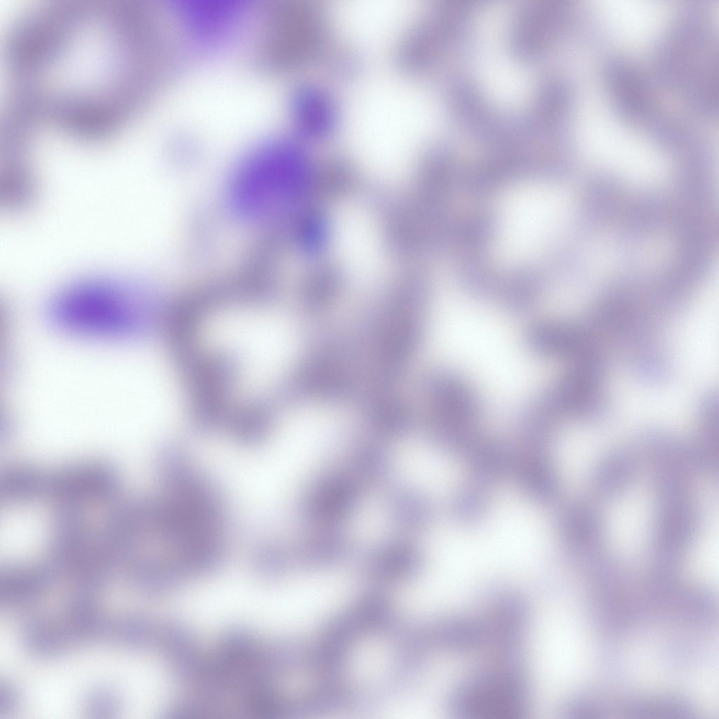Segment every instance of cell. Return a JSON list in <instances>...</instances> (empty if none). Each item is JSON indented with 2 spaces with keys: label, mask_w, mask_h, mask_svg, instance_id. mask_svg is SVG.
Returning <instances> with one entry per match:
<instances>
[{
  "label": "cell",
  "mask_w": 719,
  "mask_h": 719,
  "mask_svg": "<svg viewBox=\"0 0 719 719\" xmlns=\"http://www.w3.org/2000/svg\"><path fill=\"white\" fill-rule=\"evenodd\" d=\"M256 54L263 67L289 73L320 62L334 45L321 0H267Z\"/></svg>",
  "instance_id": "obj_1"
},
{
  "label": "cell",
  "mask_w": 719,
  "mask_h": 719,
  "mask_svg": "<svg viewBox=\"0 0 719 719\" xmlns=\"http://www.w3.org/2000/svg\"><path fill=\"white\" fill-rule=\"evenodd\" d=\"M132 291L107 283L74 287L53 303L51 316L60 325L77 332L107 336L131 335L140 325L138 303Z\"/></svg>",
  "instance_id": "obj_2"
},
{
  "label": "cell",
  "mask_w": 719,
  "mask_h": 719,
  "mask_svg": "<svg viewBox=\"0 0 719 719\" xmlns=\"http://www.w3.org/2000/svg\"><path fill=\"white\" fill-rule=\"evenodd\" d=\"M366 492L343 465L326 467L304 487L298 513L307 527H344L358 513Z\"/></svg>",
  "instance_id": "obj_3"
},
{
  "label": "cell",
  "mask_w": 719,
  "mask_h": 719,
  "mask_svg": "<svg viewBox=\"0 0 719 719\" xmlns=\"http://www.w3.org/2000/svg\"><path fill=\"white\" fill-rule=\"evenodd\" d=\"M220 317L215 334L223 349L232 350L245 364H279L291 347V333L279 319L256 312L230 314ZM214 331V330H213ZM254 366V365H253Z\"/></svg>",
  "instance_id": "obj_4"
},
{
  "label": "cell",
  "mask_w": 719,
  "mask_h": 719,
  "mask_svg": "<svg viewBox=\"0 0 719 719\" xmlns=\"http://www.w3.org/2000/svg\"><path fill=\"white\" fill-rule=\"evenodd\" d=\"M290 112L296 136L301 140H319L335 133L341 114L338 102L325 85L304 81L293 91Z\"/></svg>",
  "instance_id": "obj_5"
},
{
  "label": "cell",
  "mask_w": 719,
  "mask_h": 719,
  "mask_svg": "<svg viewBox=\"0 0 719 719\" xmlns=\"http://www.w3.org/2000/svg\"><path fill=\"white\" fill-rule=\"evenodd\" d=\"M117 485V477L112 468L93 461L67 466L45 476L44 492L60 503L72 505L108 497Z\"/></svg>",
  "instance_id": "obj_6"
},
{
  "label": "cell",
  "mask_w": 719,
  "mask_h": 719,
  "mask_svg": "<svg viewBox=\"0 0 719 719\" xmlns=\"http://www.w3.org/2000/svg\"><path fill=\"white\" fill-rule=\"evenodd\" d=\"M342 465L367 491L386 488L393 482L395 460L387 442L378 438L351 442Z\"/></svg>",
  "instance_id": "obj_7"
},
{
  "label": "cell",
  "mask_w": 719,
  "mask_h": 719,
  "mask_svg": "<svg viewBox=\"0 0 719 719\" xmlns=\"http://www.w3.org/2000/svg\"><path fill=\"white\" fill-rule=\"evenodd\" d=\"M388 519L402 535L412 536L429 529L434 507L429 497L415 486L394 481L385 488Z\"/></svg>",
  "instance_id": "obj_8"
},
{
  "label": "cell",
  "mask_w": 719,
  "mask_h": 719,
  "mask_svg": "<svg viewBox=\"0 0 719 719\" xmlns=\"http://www.w3.org/2000/svg\"><path fill=\"white\" fill-rule=\"evenodd\" d=\"M513 474L521 490L537 503L553 500L558 492V481L547 450L514 449Z\"/></svg>",
  "instance_id": "obj_9"
},
{
  "label": "cell",
  "mask_w": 719,
  "mask_h": 719,
  "mask_svg": "<svg viewBox=\"0 0 719 719\" xmlns=\"http://www.w3.org/2000/svg\"><path fill=\"white\" fill-rule=\"evenodd\" d=\"M427 388L435 403L434 410L477 421L481 410L480 400L456 374L447 370L437 371L428 380Z\"/></svg>",
  "instance_id": "obj_10"
},
{
  "label": "cell",
  "mask_w": 719,
  "mask_h": 719,
  "mask_svg": "<svg viewBox=\"0 0 719 719\" xmlns=\"http://www.w3.org/2000/svg\"><path fill=\"white\" fill-rule=\"evenodd\" d=\"M296 553L312 568L327 567L350 553L354 542L344 527H307Z\"/></svg>",
  "instance_id": "obj_11"
},
{
  "label": "cell",
  "mask_w": 719,
  "mask_h": 719,
  "mask_svg": "<svg viewBox=\"0 0 719 719\" xmlns=\"http://www.w3.org/2000/svg\"><path fill=\"white\" fill-rule=\"evenodd\" d=\"M466 456L473 480L489 487L513 472L514 449L499 440L480 437Z\"/></svg>",
  "instance_id": "obj_12"
},
{
  "label": "cell",
  "mask_w": 719,
  "mask_h": 719,
  "mask_svg": "<svg viewBox=\"0 0 719 719\" xmlns=\"http://www.w3.org/2000/svg\"><path fill=\"white\" fill-rule=\"evenodd\" d=\"M44 474L27 466L7 470L1 477V497L6 502L20 503L33 499L44 492Z\"/></svg>",
  "instance_id": "obj_13"
},
{
  "label": "cell",
  "mask_w": 719,
  "mask_h": 719,
  "mask_svg": "<svg viewBox=\"0 0 719 719\" xmlns=\"http://www.w3.org/2000/svg\"><path fill=\"white\" fill-rule=\"evenodd\" d=\"M489 487L473 480L460 488L452 499L454 518L464 525H474L483 520L489 506Z\"/></svg>",
  "instance_id": "obj_14"
},
{
  "label": "cell",
  "mask_w": 719,
  "mask_h": 719,
  "mask_svg": "<svg viewBox=\"0 0 719 719\" xmlns=\"http://www.w3.org/2000/svg\"><path fill=\"white\" fill-rule=\"evenodd\" d=\"M321 62L332 77L343 80L355 77L362 66L360 53L353 48L343 45H333Z\"/></svg>",
  "instance_id": "obj_15"
}]
</instances>
